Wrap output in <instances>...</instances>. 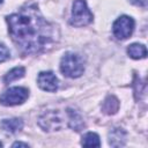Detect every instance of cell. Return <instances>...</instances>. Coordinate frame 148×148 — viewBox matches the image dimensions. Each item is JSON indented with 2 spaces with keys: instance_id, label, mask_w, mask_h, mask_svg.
Returning a JSON list of instances; mask_svg holds the SVG:
<instances>
[{
  "instance_id": "1",
  "label": "cell",
  "mask_w": 148,
  "mask_h": 148,
  "mask_svg": "<svg viewBox=\"0 0 148 148\" xmlns=\"http://www.w3.org/2000/svg\"><path fill=\"white\" fill-rule=\"evenodd\" d=\"M12 39L23 53H37L56 42V27L47 22L35 5H27L7 16Z\"/></svg>"
},
{
  "instance_id": "2",
  "label": "cell",
  "mask_w": 148,
  "mask_h": 148,
  "mask_svg": "<svg viewBox=\"0 0 148 148\" xmlns=\"http://www.w3.org/2000/svg\"><path fill=\"white\" fill-rule=\"evenodd\" d=\"M60 71L65 76L79 77L83 74L84 66L82 58L73 52H67L64 54L60 61Z\"/></svg>"
},
{
  "instance_id": "3",
  "label": "cell",
  "mask_w": 148,
  "mask_h": 148,
  "mask_svg": "<svg viewBox=\"0 0 148 148\" xmlns=\"http://www.w3.org/2000/svg\"><path fill=\"white\" fill-rule=\"evenodd\" d=\"M92 21V14L87 7L86 0H75L73 3L71 23L76 27L87 25Z\"/></svg>"
},
{
  "instance_id": "4",
  "label": "cell",
  "mask_w": 148,
  "mask_h": 148,
  "mask_svg": "<svg viewBox=\"0 0 148 148\" xmlns=\"http://www.w3.org/2000/svg\"><path fill=\"white\" fill-rule=\"evenodd\" d=\"M29 96V90L23 87H13L0 96V103L6 106L22 104Z\"/></svg>"
},
{
  "instance_id": "5",
  "label": "cell",
  "mask_w": 148,
  "mask_h": 148,
  "mask_svg": "<svg viewBox=\"0 0 148 148\" xmlns=\"http://www.w3.org/2000/svg\"><path fill=\"white\" fill-rule=\"evenodd\" d=\"M112 30L118 39H126L134 30V20L127 15H123L114 21Z\"/></svg>"
},
{
  "instance_id": "6",
  "label": "cell",
  "mask_w": 148,
  "mask_h": 148,
  "mask_svg": "<svg viewBox=\"0 0 148 148\" xmlns=\"http://www.w3.org/2000/svg\"><path fill=\"white\" fill-rule=\"evenodd\" d=\"M39 126L44 131H58L64 126L62 118L57 111H47L38 119Z\"/></svg>"
},
{
  "instance_id": "7",
  "label": "cell",
  "mask_w": 148,
  "mask_h": 148,
  "mask_svg": "<svg viewBox=\"0 0 148 148\" xmlns=\"http://www.w3.org/2000/svg\"><path fill=\"white\" fill-rule=\"evenodd\" d=\"M37 83L40 89L45 91H56L59 86V81L53 72H40L37 77Z\"/></svg>"
},
{
  "instance_id": "8",
  "label": "cell",
  "mask_w": 148,
  "mask_h": 148,
  "mask_svg": "<svg viewBox=\"0 0 148 148\" xmlns=\"http://www.w3.org/2000/svg\"><path fill=\"white\" fill-rule=\"evenodd\" d=\"M0 126L1 128L7 132V133H10V134H14V133H17L22 130L23 127V121L18 118H13V119H3L1 123H0Z\"/></svg>"
},
{
  "instance_id": "9",
  "label": "cell",
  "mask_w": 148,
  "mask_h": 148,
  "mask_svg": "<svg viewBox=\"0 0 148 148\" xmlns=\"http://www.w3.org/2000/svg\"><path fill=\"white\" fill-rule=\"evenodd\" d=\"M127 53L133 59H143L147 57V49L143 44L133 43L127 47Z\"/></svg>"
},
{
  "instance_id": "10",
  "label": "cell",
  "mask_w": 148,
  "mask_h": 148,
  "mask_svg": "<svg viewBox=\"0 0 148 148\" xmlns=\"http://www.w3.org/2000/svg\"><path fill=\"white\" fill-rule=\"evenodd\" d=\"M125 132L121 130V128H114L110 132L109 134V143L111 146H114V147H118V146H124L125 143Z\"/></svg>"
},
{
  "instance_id": "11",
  "label": "cell",
  "mask_w": 148,
  "mask_h": 148,
  "mask_svg": "<svg viewBox=\"0 0 148 148\" xmlns=\"http://www.w3.org/2000/svg\"><path fill=\"white\" fill-rule=\"evenodd\" d=\"M67 114H68V123H69V126L72 128H74L75 131H80L84 126L82 118L80 117V114L77 112L73 111L72 109H68Z\"/></svg>"
},
{
  "instance_id": "12",
  "label": "cell",
  "mask_w": 148,
  "mask_h": 148,
  "mask_svg": "<svg viewBox=\"0 0 148 148\" xmlns=\"http://www.w3.org/2000/svg\"><path fill=\"white\" fill-rule=\"evenodd\" d=\"M24 74H25L24 67H15V68L10 69V71L5 75L3 81H5L6 83H10V82H13V81H15V80H18V79L23 77Z\"/></svg>"
},
{
  "instance_id": "13",
  "label": "cell",
  "mask_w": 148,
  "mask_h": 148,
  "mask_svg": "<svg viewBox=\"0 0 148 148\" xmlns=\"http://www.w3.org/2000/svg\"><path fill=\"white\" fill-rule=\"evenodd\" d=\"M119 108V103H118V99L114 97V96H109L105 101H104V104H103V111L108 114H111V113H116L117 110Z\"/></svg>"
},
{
  "instance_id": "14",
  "label": "cell",
  "mask_w": 148,
  "mask_h": 148,
  "mask_svg": "<svg viewBox=\"0 0 148 148\" xmlns=\"http://www.w3.org/2000/svg\"><path fill=\"white\" fill-rule=\"evenodd\" d=\"M81 143H82L84 147H99V146H101L99 136H98L96 133H92V132L87 133V134L82 138Z\"/></svg>"
},
{
  "instance_id": "15",
  "label": "cell",
  "mask_w": 148,
  "mask_h": 148,
  "mask_svg": "<svg viewBox=\"0 0 148 148\" xmlns=\"http://www.w3.org/2000/svg\"><path fill=\"white\" fill-rule=\"evenodd\" d=\"M9 56H10L9 50H8L3 44H0V62L6 61V60L9 58Z\"/></svg>"
},
{
  "instance_id": "16",
  "label": "cell",
  "mask_w": 148,
  "mask_h": 148,
  "mask_svg": "<svg viewBox=\"0 0 148 148\" xmlns=\"http://www.w3.org/2000/svg\"><path fill=\"white\" fill-rule=\"evenodd\" d=\"M13 147H29L28 143H23V142H15L13 143Z\"/></svg>"
},
{
  "instance_id": "17",
  "label": "cell",
  "mask_w": 148,
  "mask_h": 148,
  "mask_svg": "<svg viewBox=\"0 0 148 148\" xmlns=\"http://www.w3.org/2000/svg\"><path fill=\"white\" fill-rule=\"evenodd\" d=\"M1 146H2V143H1V142H0V147H1Z\"/></svg>"
},
{
  "instance_id": "18",
  "label": "cell",
  "mask_w": 148,
  "mask_h": 148,
  "mask_svg": "<svg viewBox=\"0 0 148 148\" xmlns=\"http://www.w3.org/2000/svg\"><path fill=\"white\" fill-rule=\"evenodd\" d=\"M0 3H2V0H0Z\"/></svg>"
}]
</instances>
